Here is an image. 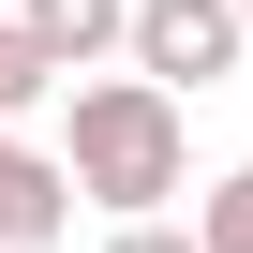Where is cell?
<instances>
[{"mask_svg": "<svg viewBox=\"0 0 253 253\" xmlns=\"http://www.w3.org/2000/svg\"><path fill=\"white\" fill-rule=\"evenodd\" d=\"M119 45H134L149 89H223L238 45H253V15H238V0H134V15H119Z\"/></svg>", "mask_w": 253, "mask_h": 253, "instance_id": "7a4b0ae2", "label": "cell"}, {"mask_svg": "<svg viewBox=\"0 0 253 253\" xmlns=\"http://www.w3.org/2000/svg\"><path fill=\"white\" fill-rule=\"evenodd\" d=\"M238 15H253V0H238Z\"/></svg>", "mask_w": 253, "mask_h": 253, "instance_id": "ba28073f", "label": "cell"}, {"mask_svg": "<svg viewBox=\"0 0 253 253\" xmlns=\"http://www.w3.org/2000/svg\"><path fill=\"white\" fill-rule=\"evenodd\" d=\"M179 164H194V134H179V89H149V75H89L75 89V149H60V179L89 194V209H164L179 194Z\"/></svg>", "mask_w": 253, "mask_h": 253, "instance_id": "6da1fadb", "label": "cell"}, {"mask_svg": "<svg viewBox=\"0 0 253 253\" xmlns=\"http://www.w3.org/2000/svg\"><path fill=\"white\" fill-rule=\"evenodd\" d=\"M194 253H253V164H223V179H209V209H194Z\"/></svg>", "mask_w": 253, "mask_h": 253, "instance_id": "5b68a950", "label": "cell"}, {"mask_svg": "<svg viewBox=\"0 0 253 253\" xmlns=\"http://www.w3.org/2000/svg\"><path fill=\"white\" fill-rule=\"evenodd\" d=\"M45 89H60V75H45V60H30V30H15V15H0V119H30V104H45Z\"/></svg>", "mask_w": 253, "mask_h": 253, "instance_id": "8992f818", "label": "cell"}, {"mask_svg": "<svg viewBox=\"0 0 253 253\" xmlns=\"http://www.w3.org/2000/svg\"><path fill=\"white\" fill-rule=\"evenodd\" d=\"M104 253H194V223H164V209H134V223H119Z\"/></svg>", "mask_w": 253, "mask_h": 253, "instance_id": "52a82bcc", "label": "cell"}, {"mask_svg": "<svg viewBox=\"0 0 253 253\" xmlns=\"http://www.w3.org/2000/svg\"><path fill=\"white\" fill-rule=\"evenodd\" d=\"M119 15H134V0H15V30H30V60H45L60 89H75V75L119 45Z\"/></svg>", "mask_w": 253, "mask_h": 253, "instance_id": "277c9868", "label": "cell"}, {"mask_svg": "<svg viewBox=\"0 0 253 253\" xmlns=\"http://www.w3.org/2000/svg\"><path fill=\"white\" fill-rule=\"evenodd\" d=\"M60 223H75V179L45 149H15V119H0V253H45Z\"/></svg>", "mask_w": 253, "mask_h": 253, "instance_id": "3957f363", "label": "cell"}]
</instances>
